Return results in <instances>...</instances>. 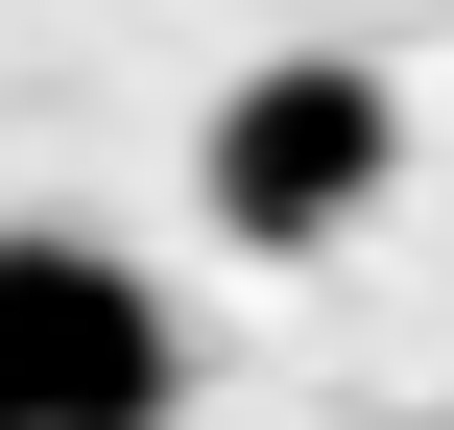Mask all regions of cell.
I'll return each mask as SVG.
<instances>
[{"label":"cell","mask_w":454,"mask_h":430,"mask_svg":"<svg viewBox=\"0 0 454 430\" xmlns=\"http://www.w3.org/2000/svg\"><path fill=\"white\" fill-rule=\"evenodd\" d=\"M383 168H407V96L359 48H287V72L215 96V239H359Z\"/></svg>","instance_id":"obj_2"},{"label":"cell","mask_w":454,"mask_h":430,"mask_svg":"<svg viewBox=\"0 0 454 430\" xmlns=\"http://www.w3.org/2000/svg\"><path fill=\"white\" fill-rule=\"evenodd\" d=\"M168 287L120 239H0V430H168Z\"/></svg>","instance_id":"obj_1"}]
</instances>
